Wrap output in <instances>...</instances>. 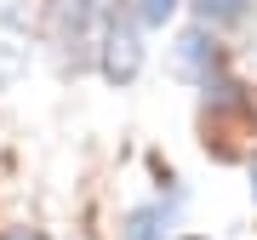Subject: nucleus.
Listing matches in <instances>:
<instances>
[{"label":"nucleus","instance_id":"1","mask_svg":"<svg viewBox=\"0 0 257 240\" xmlns=\"http://www.w3.org/2000/svg\"><path fill=\"white\" fill-rule=\"evenodd\" d=\"M149 29L138 23L132 0H103V23H97V74L109 86H132L149 63V46H143Z\"/></svg>","mask_w":257,"mask_h":240},{"label":"nucleus","instance_id":"7","mask_svg":"<svg viewBox=\"0 0 257 240\" xmlns=\"http://www.w3.org/2000/svg\"><path fill=\"white\" fill-rule=\"evenodd\" d=\"M132 12H138V23L155 35V29H172L177 18L189 12V0H132Z\"/></svg>","mask_w":257,"mask_h":240},{"label":"nucleus","instance_id":"2","mask_svg":"<svg viewBox=\"0 0 257 240\" xmlns=\"http://www.w3.org/2000/svg\"><path fill=\"white\" fill-rule=\"evenodd\" d=\"M97 23H103V0H46V40L63 74H86L97 63Z\"/></svg>","mask_w":257,"mask_h":240},{"label":"nucleus","instance_id":"6","mask_svg":"<svg viewBox=\"0 0 257 240\" xmlns=\"http://www.w3.org/2000/svg\"><path fill=\"white\" fill-rule=\"evenodd\" d=\"M29 63H35V46L23 35H0V92H12L29 74Z\"/></svg>","mask_w":257,"mask_h":240},{"label":"nucleus","instance_id":"4","mask_svg":"<svg viewBox=\"0 0 257 240\" xmlns=\"http://www.w3.org/2000/svg\"><path fill=\"white\" fill-rule=\"evenodd\" d=\"M183 212H189V189L183 183H166L160 194H149V200H138V206L120 212L114 240H172Z\"/></svg>","mask_w":257,"mask_h":240},{"label":"nucleus","instance_id":"5","mask_svg":"<svg viewBox=\"0 0 257 240\" xmlns=\"http://www.w3.org/2000/svg\"><path fill=\"white\" fill-rule=\"evenodd\" d=\"M189 18L200 23V29L229 35V29H246L257 18V0H189Z\"/></svg>","mask_w":257,"mask_h":240},{"label":"nucleus","instance_id":"11","mask_svg":"<svg viewBox=\"0 0 257 240\" xmlns=\"http://www.w3.org/2000/svg\"><path fill=\"white\" fill-rule=\"evenodd\" d=\"M172 240H211V234H172Z\"/></svg>","mask_w":257,"mask_h":240},{"label":"nucleus","instance_id":"8","mask_svg":"<svg viewBox=\"0 0 257 240\" xmlns=\"http://www.w3.org/2000/svg\"><path fill=\"white\" fill-rule=\"evenodd\" d=\"M0 240H46V234L29 229V223H12V229H0Z\"/></svg>","mask_w":257,"mask_h":240},{"label":"nucleus","instance_id":"9","mask_svg":"<svg viewBox=\"0 0 257 240\" xmlns=\"http://www.w3.org/2000/svg\"><path fill=\"white\" fill-rule=\"evenodd\" d=\"M251 138H257V86H251Z\"/></svg>","mask_w":257,"mask_h":240},{"label":"nucleus","instance_id":"10","mask_svg":"<svg viewBox=\"0 0 257 240\" xmlns=\"http://www.w3.org/2000/svg\"><path fill=\"white\" fill-rule=\"evenodd\" d=\"M251 206H257V160H251Z\"/></svg>","mask_w":257,"mask_h":240},{"label":"nucleus","instance_id":"3","mask_svg":"<svg viewBox=\"0 0 257 240\" xmlns=\"http://www.w3.org/2000/svg\"><path fill=\"white\" fill-rule=\"evenodd\" d=\"M166 69H172L183 86H194V92H200V86H211L217 74H229V46H223L217 29L189 23V29H177L172 46H166Z\"/></svg>","mask_w":257,"mask_h":240}]
</instances>
